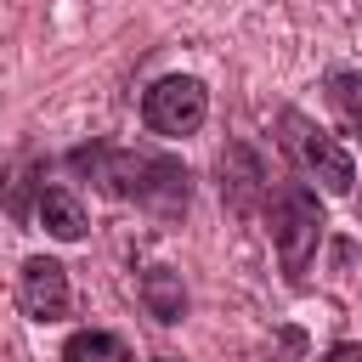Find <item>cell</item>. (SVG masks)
<instances>
[{
	"label": "cell",
	"instance_id": "cell-1",
	"mask_svg": "<svg viewBox=\"0 0 362 362\" xmlns=\"http://www.w3.org/2000/svg\"><path fill=\"white\" fill-rule=\"evenodd\" d=\"M74 170H85L102 192L130 198L153 215H181L192 204V175L181 158L170 153H119V147H79L68 158Z\"/></svg>",
	"mask_w": 362,
	"mask_h": 362
},
{
	"label": "cell",
	"instance_id": "cell-2",
	"mask_svg": "<svg viewBox=\"0 0 362 362\" xmlns=\"http://www.w3.org/2000/svg\"><path fill=\"white\" fill-rule=\"evenodd\" d=\"M277 141H283V153H288V164L305 175V181H317L322 192H351L356 187V164H351V153L322 130V124H311L300 107H283L277 113Z\"/></svg>",
	"mask_w": 362,
	"mask_h": 362
},
{
	"label": "cell",
	"instance_id": "cell-3",
	"mask_svg": "<svg viewBox=\"0 0 362 362\" xmlns=\"http://www.w3.org/2000/svg\"><path fill=\"white\" fill-rule=\"evenodd\" d=\"M272 243H277L288 277H300V272L311 266V255H317V243H322V204H317L311 187L288 181V187L272 192Z\"/></svg>",
	"mask_w": 362,
	"mask_h": 362
},
{
	"label": "cell",
	"instance_id": "cell-4",
	"mask_svg": "<svg viewBox=\"0 0 362 362\" xmlns=\"http://www.w3.org/2000/svg\"><path fill=\"white\" fill-rule=\"evenodd\" d=\"M209 119V90L192 74H164L141 90V124L153 136H192Z\"/></svg>",
	"mask_w": 362,
	"mask_h": 362
},
{
	"label": "cell",
	"instance_id": "cell-5",
	"mask_svg": "<svg viewBox=\"0 0 362 362\" xmlns=\"http://www.w3.org/2000/svg\"><path fill=\"white\" fill-rule=\"evenodd\" d=\"M68 272L57 266V260H45V255H34V260H23V272H17V305H23V317H34V322H57V317H68Z\"/></svg>",
	"mask_w": 362,
	"mask_h": 362
},
{
	"label": "cell",
	"instance_id": "cell-6",
	"mask_svg": "<svg viewBox=\"0 0 362 362\" xmlns=\"http://www.w3.org/2000/svg\"><path fill=\"white\" fill-rule=\"evenodd\" d=\"M260 187H266V175H260V158H255L243 141H232V147L221 153V192H226L238 209H249V204L260 198Z\"/></svg>",
	"mask_w": 362,
	"mask_h": 362
},
{
	"label": "cell",
	"instance_id": "cell-7",
	"mask_svg": "<svg viewBox=\"0 0 362 362\" xmlns=\"http://www.w3.org/2000/svg\"><path fill=\"white\" fill-rule=\"evenodd\" d=\"M40 221H45V232L62 238V243L85 238V209H79V198H74L68 187H40Z\"/></svg>",
	"mask_w": 362,
	"mask_h": 362
},
{
	"label": "cell",
	"instance_id": "cell-8",
	"mask_svg": "<svg viewBox=\"0 0 362 362\" xmlns=\"http://www.w3.org/2000/svg\"><path fill=\"white\" fill-rule=\"evenodd\" d=\"M62 362H136V356H130V345H124L119 334H107V328H79V334H68Z\"/></svg>",
	"mask_w": 362,
	"mask_h": 362
},
{
	"label": "cell",
	"instance_id": "cell-9",
	"mask_svg": "<svg viewBox=\"0 0 362 362\" xmlns=\"http://www.w3.org/2000/svg\"><path fill=\"white\" fill-rule=\"evenodd\" d=\"M141 300H147V311H153L158 322H181V311H187V288H181V277L164 272V266H153V272L141 277Z\"/></svg>",
	"mask_w": 362,
	"mask_h": 362
},
{
	"label": "cell",
	"instance_id": "cell-10",
	"mask_svg": "<svg viewBox=\"0 0 362 362\" xmlns=\"http://www.w3.org/2000/svg\"><path fill=\"white\" fill-rule=\"evenodd\" d=\"M328 102H334V113L362 136V68H339V74H328Z\"/></svg>",
	"mask_w": 362,
	"mask_h": 362
},
{
	"label": "cell",
	"instance_id": "cell-11",
	"mask_svg": "<svg viewBox=\"0 0 362 362\" xmlns=\"http://www.w3.org/2000/svg\"><path fill=\"white\" fill-rule=\"evenodd\" d=\"M322 362H362V345H334Z\"/></svg>",
	"mask_w": 362,
	"mask_h": 362
},
{
	"label": "cell",
	"instance_id": "cell-12",
	"mask_svg": "<svg viewBox=\"0 0 362 362\" xmlns=\"http://www.w3.org/2000/svg\"><path fill=\"white\" fill-rule=\"evenodd\" d=\"M158 362H170V356H158Z\"/></svg>",
	"mask_w": 362,
	"mask_h": 362
}]
</instances>
